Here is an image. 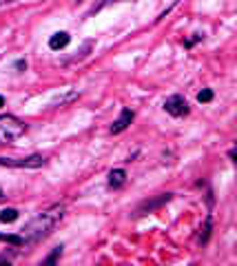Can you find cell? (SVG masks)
<instances>
[{
	"instance_id": "obj_1",
	"label": "cell",
	"mask_w": 237,
	"mask_h": 266,
	"mask_svg": "<svg viewBox=\"0 0 237 266\" xmlns=\"http://www.w3.org/2000/svg\"><path fill=\"white\" fill-rule=\"evenodd\" d=\"M62 217H64V206L53 204L51 209L38 213L31 222H27L25 229L20 231V237H23L25 244H36V242H40V239H45L47 235H49V233L62 222Z\"/></svg>"
},
{
	"instance_id": "obj_2",
	"label": "cell",
	"mask_w": 237,
	"mask_h": 266,
	"mask_svg": "<svg viewBox=\"0 0 237 266\" xmlns=\"http://www.w3.org/2000/svg\"><path fill=\"white\" fill-rule=\"evenodd\" d=\"M27 133V124L20 118L5 113L0 116V144H13Z\"/></svg>"
},
{
	"instance_id": "obj_3",
	"label": "cell",
	"mask_w": 237,
	"mask_h": 266,
	"mask_svg": "<svg viewBox=\"0 0 237 266\" xmlns=\"http://www.w3.org/2000/svg\"><path fill=\"white\" fill-rule=\"evenodd\" d=\"M47 164V158L42 156H29V158H0V166H11V169H40Z\"/></svg>"
},
{
	"instance_id": "obj_4",
	"label": "cell",
	"mask_w": 237,
	"mask_h": 266,
	"mask_svg": "<svg viewBox=\"0 0 237 266\" xmlns=\"http://www.w3.org/2000/svg\"><path fill=\"white\" fill-rule=\"evenodd\" d=\"M164 109H166V113H171L173 118H182L188 113V102H186L184 96L175 93V96H168L164 100Z\"/></svg>"
},
{
	"instance_id": "obj_5",
	"label": "cell",
	"mask_w": 237,
	"mask_h": 266,
	"mask_svg": "<svg viewBox=\"0 0 237 266\" xmlns=\"http://www.w3.org/2000/svg\"><path fill=\"white\" fill-rule=\"evenodd\" d=\"M133 118H135V113H133L131 109H122L120 118L111 124V133H122L124 129H128V124L133 122Z\"/></svg>"
},
{
	"instance_id": "obj_6",
	"label": "cell",
	"mask_w": 237,
	"mask_h": 266,
	"mask_svg": "<svg viewBox=\"0 0 237 266\" xmlns=\"http://www.w3.org/2000/svg\"><path fill=\"white\" fill-rule=\"evenodd\" d=\"M168 199H171V193H162L160 197H155V199H151V202H144V204H142L140 209H138V213H140V215H144V213H151V211L158 209V206L166 204Z\"/></svg>"
},
{
	"instance_id": "obj_7",
	"label": "cell",
	"mask_w": 237,
	"mask_h": 266,
	"mask_svg": "<svg viewBox=\"0 0 237 266\" xmlns=\"http://www.w3.org/2000/svg\"><path fill=\"white\" fill-rule=\"evenodd\" d=\"M69 40H71V36H69L67 31H58V33H53V36L49 38V49H53V51L64 49V47L69 45Z\"/></svg>"
},
{
	"instance_id": "obj_8",
	"label": "cell",
	"mask_w": 237,
	"mask_h": 266,
	"mask_svg": "<svg viewBox=\"0 0 237 266\" xmlns=\"http://www.w3.org/2000/svg\"><path fill=\"white\" fill-rule=\"evenodd\" d=\"M124 182H126V171L124 169H113L109 173V186L111 189H120Z\"/></svg>"
},
{
	"instance_id": "obj_9",
	"label": "cell",
	"mask_w": 237,
	"mask_h": 266,
	"mask_svg": "<svg viewBox=\"0 0 237 266\" xmlns=\"http://www.w3.org/2000/svg\"><path fill=\"white\" fill-rule=\"evenodd\" d=\"M60 257H62V244L56 246V249H53V251H51L49 255H47V257L42 259V262L38 264V266H56V262H58Z\"/></svg>"
},
{
	"instance_id": "obj_10",
	"label": "cell",
	"mask_w": 237,
	"mask_h": 266,
	"mask_svg": "<svg viewBox=\"0 0 237 266\" xmlns=\"http://www.w3.org/2000/svg\"><path fill=\"white\" fill-rule=\"evenodd\" d=\"M211 229H213V222H211V217H206L204 229H202L200 235H198V242H200V244H206V242H208V237H211Z\"/></svg>"
},
{
	"instance_id": "obj_11",
	"label": "cell",
	"mask_w": 237,
	"mask_h": 266,
	"mask_svg": "<svg viewBox=\"0 0 237 266\" xmlns=\"http://www.w3.org/2000/svg\"><path fill=\"white\" fill-rule=\"evenodd\" d=\"M78 96H80V93H78V91H73V89H71V91H67V93H64V96H58L56 100H53V106H58V104H60V106H62V104H67V102H71V100H76Z\"/></svg>"
},
{
	"instance_id": "obj_12",
	"label": "cell",
	"mask_w": 237,
	"mask_h": 266,
	"mask_svg": "<svg viewBox=\"0 0 237 266\" xmlns=\"http://www.w3.org/2000/svg\"><path fill=\"white\" fill-rule=\"evenodd\" d=\"M18 219V209H5L0 211V222L9 224V222H16Z\"/></svg>"
},
{
	"instance_id": "obj_13",
	"label": "cell",
	"mask_w": 237,
	"mask_h": 266,
	"mask_svg": "<svg viewBox=\"0 0 237 266\" xmlns=\"http://www.w3.org/2000/svg\"><path fill=\"white\" fill-rule=\"evenodd\" d=\"M0 242H7V244H13V246H25L20 235H5V233H0Z\"/></svg>"
},
{
	"instance_id": "obj_14",
	"label": "cell",
	"mask_w": 237,
	"mask_h": 266,
	"mask_svg": "<svg viewBox=\"0 0 237 266\" xmlns=\"http://www.w3.org/2000/svg\"><path fill=\"white\" fill-rule=\"evenodd\" d=\"M211 100H213V91H211V89H202V91L198 93V102L206 104V102H211Z\"/></svg>"
},
{
	"instance_id": "obj_15",
	"label": "cell",
	"mask_w": 237,
	"mask_h": 266,
	"mask_svg": "<svg viewBox=\"0 0 237 266\" xmlns=\"http://www.w3.org/2000/svg\"><path fill=\"white\" fill-rule=\"evenodd\" d=\"M16 69H27V62H25V60H18V62H16Z\"/></svg>"
},
{
	"instance_id": "obj_16",
	"label": "cell",
	"mask_w": 237,
	"mask_h": 266,
	"mask_svg": "<svg viewBox=\"0 0 237 266\" xmlns=\"http://www.w3.org/2000/svg\"><path fill=\"white\" fill-rule=\"evenodd\" d=\"M5 199V191H3V186H0V202Z\"/></svg>"
},
{
	"instance_id": "obj_17",
	"label": "cell",
	"mask_w": 237,
	"mask_h": 266,
	"mask_svg": "<svg viewBox=\"0 0 237 266\" xmlns=\"http://www.w3.org/2000/svg\"><path fill=\"white\" fill-rule=\"evenodd\" d=\"M0 266H11L9 262H3V259H0Z\"/></svg>"
},
{
	"instance_id": "obj_18",
	"label": "cell",
	"mask_w": 237,
	"mask_h": 266,
	"mask_svg": "<svg viewBox=\"0 0 237 266\" xmlns=\"http://www.w3.org/2000/svg\"><path fill=\"white\" fill-rule=\"evenodd\" d=\"M0 106H5V98L3 96H0Z\"/></svg>"
},
{
	"instance_id": "obj_19",
	"label": "cell",
	"mask_w": 237,
	"mask_h": 266,
	"mask_svg": "<svg viewBox=\"0 0 237 266\" xmlns=\"http://www.w3.org/2000/svg\"><path fill=\"white\" fill-rule=\"evenodd\" d=\"M191 266H195V264H191Z\"/></svg>"
}]
</instances>
